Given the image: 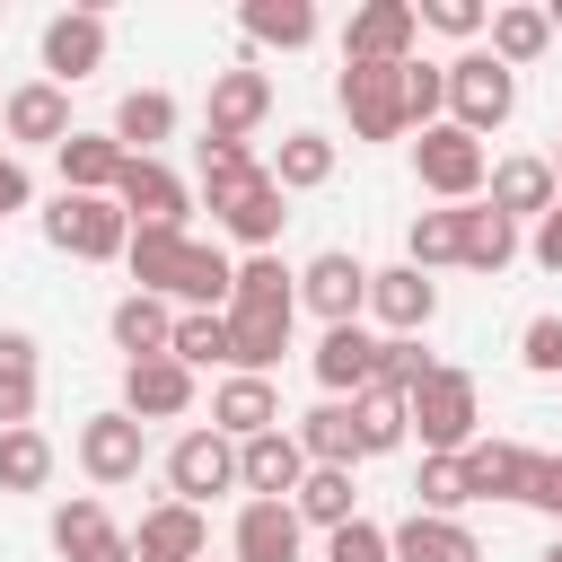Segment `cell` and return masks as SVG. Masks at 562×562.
<instances>
[{"mask_svg":"<svg viewBox=\"0 0 562 562\" xmlns=\"http://www.w3.org/2000/svg\"><path fill=\"white\" fill-rule=\"evenodd\" d=\"M299 307H316L325 325H360V307H369V263L360 255H316L307 272H299Z\"/></svg>","mask_w":562,"mask_h":562,"instance_id":"cell-9","label":"cell"},{"mask_svg":"<svg viewBox=\"0 0 562 562\" xmlns=\"http://www.w3.org/2000/svg\"><path fill=\"white\" fill-rule=\"evenodd\" d=\"M483 202H492L501 220H544V211L562 202L553 158H501V167H492V184H483Z\"/></svg>","mask_w":562,"mask_h":562,"instance_id":"cell-18","label":"cell"},{"mask_svg":"<svg viewBox=\"0 0 562 562\" xmlns=\"http://www.w3.org/2000/svg\"><path fill=\"white\" fill-rule=\"evenodd\" d=\"M544 562H562V536H553V544H544Z\"/></svg>","mask_w":562,"mask_h":562,"instance_id":"cell-54","label":"cell"},{"mask_svg":"<svg viewBox=\"0 0 562 562\" xmlns=\"http://www.w3.org/2000/svg\"><path fill=\"white\" fill-rule=\"evenodd\" d=\"M237 483H246L255 501H290V492L307 483V448H299V430H263V439H246V448H237Z\"/></svg>","mask_w":562,"mask_h":562,"instance_id":"cell-14","label":"cell"},{"mask_svg":"<svg viewBox=\"0 0 562 562\" xmlns=\"http://www.w3.org/2000/svg\"><path fill=\"white\" fill-rule=\"evenodd\" d=\"M53 483V439L26 422V430H0V492H44Z\"/></svg>","mask_w":562,"mask_h":562,"instance_id":"cell-39","label":"cell"},{"mask_svg":"<svg viewBox=\"0 0 562 562\" xmlns=\"http://www.w3.org/2000/svg\"><path fill=\"white\" fill-rule=\"evenodd\" d=\"M167 132H176V97H167V88H132V97L114 105V140H123L132 158H158Z\"/></svg>","mask_w":562,"mask_h":562,"instance_id":"cell-33","label":"cell"},{"mask_svg":"<svg viewBox=\"0 0 562 562\" xmlns=\"http://www.w3.org/2000/svg\"><path fill=\"white\" fill-rule=\"evenodd\" d=\"M35 395H44L35 334H0V430H26L35 422Z\"/></svg>","mask_w":562,"mask_h":562,"instance_id":"cell-29","label":"cell"},{"mask_svg":"<svg viewBox=\"0 0 562 562\" xmlns=\"http://www.w3.org/2000/svg\"><path fill=\"white\" fill-rule=\"evenodd\" d=\"M228 544H237V562H299V509L290 501H246Z\"/></svg>","mask_w":562,"mask_h":562,"instance_id":"cell-28","label":"cell"},{"mask_svg":"<svg viewBox=\"0 0 562 562\" xmlns=\"http://www.w3.org/2000/svg\"><path fill=\"white\" fill-rule=\"evenodd\" d=\"M369 316H378L386 334H422V325L439 316V281H430V272H413V263L369 272Z\"/></svg>","mask_w":562,"mask_h":562,"instance_id":"cell-16","label":"cell"},{"mask_svg":"<svg viewBox=\"0 0 562 562\" xmlns=\"http://www.w3.org/2000/svg\"><path fill=\"white\" fill-rule=\"evenodd\" d=\"M53 553L61 562H132V536L105 518V501H61L53 509Z\"/></svg>","mask_w":562,"mask_h":562,"instance_id":"cell-15","label":"cell"},{"mask_svg":"<svg viewBox=\"0 0 562 562\" xmlns=\"http://www.w3.org/2000/svg\"><path fill=\"white\" fill-rule=\"evenodd\" d=\"M263 176H272L281 193H316V184L334 176V140H325V132H290V140L272 149V167H263Z\"/></svg>","mask_w":562,"mask_h":562,"instance_id":"cell-37","label":"cell"},{"mask_svg":"<svg viewBox=\"0 0 562 562\" xmlns=\"http://www.w3.org/2000/svg\"><path fill=\"white\" fill-rule=\"evenodd\" d=\"M413 509H430V518H457V509H465V465H457V457H422Z\"/></svg>","mask_w":562,"mask_h":562,"instance_id":"cell-42","label":"cell"},{"mask_svg":"<svg viewBox=\"0 0 562 562\" xmlns=\"http://www.w3.org/2000/svg\"><path fill=\"white\" fill-rule=\"evenodd\" d=\"M211 220H220L237 246H255V255H263V246L281 237V184H272V176H255V184L220 193V202H211Z\"/></svg>","mask_w":562,"mask_h":562,"instance_id":"cell-26","label":"cell"},{"mask_svg":"<svg viewBox=\"0 0 562 562\" xmlns=\"http://www.w3.org/2000/svg\"><path fill=\"white\" fill-rule=\"evenodd\" d=\"M413 439H422V457H465L474 448V378L465 369H430L422 386H413Z\"/></svg>","mask_w":562,"mask_h":562,"instance_id":"cell-1","label":"cell"},{"mask_svg":"<svg viewBox=\"0 0 562 562\" xmlns=\"http://www.w3.org/2000/svg\"><path fill=\"white\" fill-rule=\"evenodd\" d=\"M536 263H544V272H562V202L536 220Z\"/></svg>","mask_w":562,"mask_h":562,"instance_id":"cell-50","label":"cell"},{"mask_svg":"<svg viewBox=\"0 0 562 562\" xmlns=\"http://www.w3.org/2000/svg\"><path fill=\"white\" fill-rule=\"evenodd\" d=\"M9 140H35V149H61L70 140V88H53V79H26V88H9Z\"/></svg>","mask_w":562,"mask_h":562,"instance_id":"cell-22","label":"cell"},{"mask_svg":"<svg viewBox=\"0 0 562 562\" xmlns=\"http://www.w3.org/2000/svg\"><path fill=\"white\" fill-rule=\"evenodd\" d=\"M527 509L562 518V457H536V474H527Z\"/></svg>","mask_w":562,"mask_h":562,"instance_id":"cell-49","label":"cell"},{"mask_svg":"<svg viewBox=\"0 0 562 562\" xmlns=\"http://www.w3.org/2000/svg\"><path fill=\"white\" fill-rule=\"evenodd\" d=\"M299 448H307V465H360L369 448H360V422H351V404H316V413H299Z\"/></svg>","mask_w":562,"mask_h":562,"instance_id":"cell-31","label":"cell"},{"mask_svg":"<svg viewBox=\"0 0 562 562\" xmlns=\"http://www.w3.org/2000/svg\"><path fill=\"white\" fill-rule=\"evenodd\" d=\"M263 114H272V79L263 70H220L211 105H202V140H246Z\"/></svg>","mask_w":562,"mask_h":562,"instance_id":"cell-11","label":"cell"},{"mask_svg":"<svg viewBox=\"0 0 562 562\" xmlns=\"http://www.w3.org/2000/svg\"><path fill=\"white\" fill-rule=\"evenodd\" d=\"M518 255V220H501L492 202H457V263L465 272H509Z\"/></svg>","mask_w":562,"mask_h":562,"instance_id":"cell-27","label":"cell"},{"mask_svg":"<svg viewBox=\"0 0 562 562\" xmlns=\"http://www.w3.org/2000/svg\"><path fill=\"white\" fill-rule=\"evenodd\" d=\"M413 35H422V9L413 0H369L342 26V61H413Z\"/></svg>","mask_w":562,"mask_h":562,"instance_id":"cell-8","label":"cell"},{"mask_svg":"<svg viewBox=\"0 0 562 562\" xmlns=\"http://www.w3.org/2000/svg\"><path fill=\"white\" fill-rule=\"evenodd\" d=\"M9 211H26V167L0 149V220H9Z\"/></svg>","mask_w":562,"mask_h":562,"instance_id":"cell-51","label":"cell"},{"mask_svg":"<svg viewBox=\"0 0 562 562\" xmlns=\"http://www.w3.org/2000/svg\"><path fill=\"white\" fill-rule=\"evenodd\" d=\"M351 422H360V448H369V457H386V448H404V439H413V395L369 386V395H351Z\"/></svg>","mask_w":562,"mask_h":562,"instance_id":"cell-34","label":"cell"},{"mask_svg":"<svg viewBox=\"0 0 562 562\" xmlns=\"http://www.w3.org/2000/svg\"><path fill=\"white\" fill-rule=\"evenodd\" d=\"M413 176H422V193H439V202L457 211V202H474V193L492 184V158H483V140H474V132L430 123V132L413 140Z\"/></svg>","mask_w":562,"mask_h":562,"instance_id":"cell-3","label":"cell"},{"mask_svg":"<svg viewBox=\"0 0 562 562\" xmlns=\"http://www.w3.org/2000/svg\"><path fill=\"white\" fill-rule=\"evenodd\" d=\"M237 26H246L255 44H281V53L316 44V9H307V0H246V9H237Z\"/></svg>","mask_w":562,"mask_h":562,"instance_id":"cell-35","label":"cell"},{"mask_svg":"<svg viewBox=\"0 0 562 562\" xmlns=\"http://www.w3.org/2000/svg\"><path fill=\"white\" fill-rule=\"evenodd\" d=\"M184 404H193V369H184L176 351L123 369V413H132V422H176Z\"/></svg>","mask_w":562,"mask_h":562,"instance_id":"cell-13","label":"cell"},{"mask_svg":"<svg viewBox=\"0 0 562 562\" xmlns=\"http://www.w3.org/2000/svg\"><path fill=\"white\" fill-rule=\"evenodd\" d=\"M167 483H176V501H211V492H228L237 483V439H220V430H184L176 448H167Z\"/></svg>","mask_w":562,"mask_h":562,"instance_id":"cell-10","label":"cell"},{"mask_svg":"<svg viewBox=\"0 0 562 562\" xmlns=\"http://www.w3.org/2000/svg\"><path fill=\"white\" fill-rule=\"evenodd\" d=\"M342 114H351L360 140L413 132V114H404V61H342Z\"/></svg>","mask_w":562,"mask_h":562,"instance_id":"cell-5","label":"cell"},{"mask_svg":"<svg viewBox=\"0 0 562 562\" xmlns=\"http://www.w3.org/2000/svg\"><path fill=\"white\" fill-rule=\"evenodd\" d=\"M53 158H61V193H114L123 167H132V149H123L114 132H70Z\"/></svg>","mask_w":562,"mask_h":562,"instance_id":"cell-23","label":"cell"},{"mask_svg":"<svg viewBox=\"0 0 562 562\" xmlns=\"http://www.w3.org/2000/svg\"><path fill=\"white\" fill-rule=\"evenodd\" d=\"M404 246H413V272H430V263H457V211H413Z\"/></svg>","mask_w":562,"mask_h":562,"instance_id":"cell-44","label":"cell"},{"mask_svg":"<svg viewBox=\"0 0 562 562\" xmlns=\"http://www.w3.org/2000/svg\"><path fill=\"white\" fill-rule=\"evenodd\" d=\"M44 237H53L61 255H79V263H114V255L132 246V220H123L114 193H61V202L44 211Z\"/></svg>","mask_w":562,"mask_h":562,"instance_id":"cell-4","label":"cell"},{"mask_svg":"<svg viewBox=\"0 0 562 562\" xmlns=\"http://www.w3.org/2000/svg\"><path fill=\"white\" fill-rule=\"evenodd\" d=\"M290 351V316L281 307H228V378H263Z\"/></svg>","mask_w":562,"mask_h":562,"instance_id":"cell-24","label":"cell"},{"mask_svg":"<svg viewBox=\"0 0 562 562\" xmlns=\"http://www.w3.org/2000/svg\"><path fill=\"white\" fill-rule=\"evenodd\" d=\"M448 105V70H430V61H404V114L430 132V114Z\"/></svg>","mask_w":562,"mask_h":562,"instance_id":"cell-47","label":"cell"},{"mask_svg":"<svg viewBox=\"0 0 562 562\" xmlns=\"http://www.w3.org/2000/svg\"><path fill=\"white\" fill-rule=\"evenodd\" d=\"M140 465H149V422H132L123 404L79 422V474H88V483H105V492H114V483H132Z\"/></svg>","mask_w":562,"mask_h":562,"instance_id":"cell-6","label":"cell"},{"mask_svg":"<svg viewBox=\"0 0 562 562\" xmlns=\"http://www.w3.org/2000/svg\"><path fill=\"white\" fill-rule=\"evenodd\" d=\"M457 465H465V501H527L536 448H518V439H474Z\"/></svg>","mask_w":562,"mask_h":562,"instance_id":"cell-17","label":"cell"},{"mask_svg":"<svg viewBox=\"0 0 562 562\" xmlns=\"http://www.w3.org/2000/svg\"><path fill=\"white\" fill-rule=\"evenodd\" d=\"M422 26H439V35H483L492 9H483V0H422Z\"/></svg>","mask_w":562,"mask_h":562,"instance_id":"cell-48","label":"cell"},{"mask_svg":"<svg viewBox=\"0 0 562 562\" xmlns=\"http://www.w3.org/2000/svg\"><path fill=\"white\" fill-rule=\"evenodd\" d=\"M97 61H105V18H97V9H70V18L44 26V70H53V88L88 79Z\"/></svg>","mask_w":562,"mask_h":562,"instance_id":"cell-21","label":"cell"},{"mask_svg":"<svg viewBox=\"0 0 562 562\" xmlns=\"http://www.w3.org/2000/svg\"><path fill=\"white\" fill-rule=\"evenodd\" d=\"M553 184H562V140H553Z\"/></svg>","mask_w":562,"mask_h":562,"instance_id":"cell-53","label":"cell"},{"mask_svg":"<svg viewBox=\"0 0 562 562\" xmlns=\"http://www.w3.org/2000/svg\"><path fill=\"white\" fill-rule=\"evenodd\" d=\"M544 44H553V18H544V9H527V0H518V9H492V61H501V70H527Z\"/></svg>","mask_w":562,"mask_h":562,"instance_id":"cell-36","label":"cell"},{"mask_svg":"<svg viewBox=\"0 0 562 562\" xmlns=\"http://www.w3.org/2000/svg\"><path fill=\"white\" fill-rule=\"evenodd\" d=\"M509 114H518V70H501L492 53H457V61H448V123L483 140V132H501Z\"/></svg>","mask_w":562,"mask_h":562,"instance_id":"cell-2","label":"cell"},{"mask_svg":"<svg viewBox=\"0 0 562 562\" xmlns=\"http://www.w3.org/2000/svg\"><path fill=\"white\" fill-rule=\"evenodd\" d=\"M167 351H176L184 369H211V360L228 369V316H202V307H184V316H176V342H167Z\"/></svg>","mask_w":562,"mask_h":562,"instance_id":"cell-40","label":"cell"},{"mask_svg":"<svg viewBox=\"0 0 562 562\" xmlns=\"http://www.w3.org/2000/svg\"><path fill=\"white\" fill-rule=\"evenodd\" d=\"M544 18H553V35H562V0H553V9H544Z\"/></svg>","mask_w":562,"mask_h":562,"instance_id":"cell-52","label":"cell"},{"mask_svg":"<svg viewBox=\"0 0 562 562\" xmlns=\"http://www.w3.org/2000/svg\"><path fill=\"white\" fill-rule=\"evenodd\" d=\"M263 167L246 158V140H202V193L220 202V193H237V184H255Z\"/></svg>","mask_w":562,"mask_h":562,"instance_id":"cell-43","label":"cell"},{"mask_svg":"<svg viewBox=\"0 0 562 562\" xmlns=\"http://www.w3.org/2000/svg\"><path fill=\"white\" fill-rule=\"evenodd\" d=\"M430 369H439V360H430L413 334H386V342H378V378H369V386H395V395H413Z\"/></svg>","mask_w":562,"mask_h":562,"instance_id":"cell-41","label":"cell"},{"mask_svg":"<svg viewBox=\"0 0 562 562\" xmlns=\"http://www.w3.org/2000/svg\"><path fill=\"white\" fill-rule=\"evenodd\" d=\"M114 351H132V360H158L167 342H176V316H167V299H149V290H132V299H114Z\"/></svg>","mask_w":562,"mask_h":562,"instance_id":"cell-30","label":"cell"},{"mask_svg":"<svg viewBox=\"0 0 562 562\" xmlns=\"http://www.w3.org/2000/svg\"><path fill=\"white\" fill-rule=\"evenodd\" d=\"M228 307H281V316H299V272L281 263V255H246L237 263V299Z\"/></svg>","mask_w":562,"mask_h":562,"instance_id":"cell-38","label":"cell"},{"mask_svg":"<svg viewBox=\"0 0 562 562\" xmlns=\"http://www.w3.org/2000/svg\"><path fill=\"white\" fill-rule=\"evenodd\" d=\"M211 430L220 439H263V430H281V395H272V378H220V395H211Z\"/></svg>","mask_w":562,"mask_h":562,"instance_id":"cell-20","label":"cell"},{"mask_svg":"<svg viewBox=\"0 0 562 562\" xmlns=\"http://www.w3.org/2000/svg\"><path fill=\"white\" fill-rule=\"evenodd\" d=\"M351 501H360V492H351V465H307V483L290 492V509H299V527H325V536L360 518Z\"/></svg>","mask_w":562,"mask_h":562,"instance_id":"cell-32","label":"cell"},{"mask_svg":"<svg viewBox=\"0 0 562 562\" xmlns=\"http://www.w3.org/2000/svg\"><path fill=\"white\" fill-rule=\"evenodd\" d=\"M386 544H395V562H483L474 527L465 518H430V509H413L404 527H386Z\"/></svg>","mask_w":562,"mask_h":562,"instance_id":"cell-25","label":"cell"},{"mask_svg":"<svg viewBox=\"0 0 562 562\" xmlns=\"http://www.w3.org/2000/svg\"><path fill=\"white\" fill-rule=\"evenodd\" d=\"M518 360H527L536 378H562V316H527V325H518Z\"/></svg>","mask_w":562,"mask_h":562,"instance_id":"cell-45","label":"cell"},{"mask_svg":"<svg viewBox=\"0 0 562 562\" xmlns=\"http://www.w3.org/2000/svg\"><path fill=\"white\" fill-rule=\"evenodd\" d=\"M114 202H123L132 228H184V176L158 167V158H132L123 184H114Z\"/></svg>","mask_w":562,"mask_h":562,"instance_id":"cell-12","label":"cell"},{"mask_svg":"<svg viewBox=\"0 0 562 562\" xmlns=\"http://www.w3.org/2000/svg\"><path fill=\"white\" fill-rule=\"evenodd\" d=\"M369 378H378V334L325 325V342H316V386L342 404V395H369Z\"/></svg>","mask_w":562,"mask_h":562,"instance_id":"cell-19","label":"cell"},{"mask_svg":"<svg viewBox=\"0 0 562 562\" xmlns=\"http://www.w3.org/2000/svg\"><path fill=\"white\" fill-rule=\"evenodd\" d=\"M325 562H395V544H386V527L351 518V527H334V536H325Z\"/></svg>","mask_w":562,"mask_h":562,"instance_id":"cell-46","label":"cell"},{"mask_svg":"<svg viewBox=\"0 0 562 562\" xmlns=\"http://www.w3.org/2000/svg\"><path fill=\"white\" fill-rule=\"evenodd\" d=\"M132 562H211V518L193 501H158L132 527Z\"/></svg>","mask_w":562,"mask_h":562,"instance_id":"cell-7","label":"cell"}]
</instances>
